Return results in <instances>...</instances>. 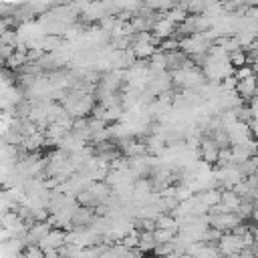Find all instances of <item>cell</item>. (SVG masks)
Returning a JSON list of instances; mask_svg holds the SVG:
<instances>
[{"label":"cell","instance_id":"cell-12","mask_svg":"<svg viewBox=\"0 0 258 258\" xmlns=\"http://www.w3.org/2000/svg\"><path fill=\"white\" fill-rule=\"evenodd\" d=\"M252 250H254V258H258V242L252 246Z\"/></svg>","mask_w":258,"mask_h":258},{"label":"cell","instance_id":"cell-8","mask_svg":"<svg viewBox=\"0 0 258 258\" xmlns=\"http://www.w3.org/2000/svg\"><path fill=\"white\" fill-rule=\"evenodd\" d=\"M139 232H141V230H139ZM155 246H157V242H155L153 232H141V238H139V246H137V248H139L143 254H147V252H153Z\"/></svg>","mask_w":258,"mask_h":258},{"label":"cell","instance_id":"cell-9","mask_svg":"<svg viewBox=\"0 0 258 258\" xmlns=\"http://www.w3.org/2000/svg\"><path fill=\"white\" fill-rule=\"evenodd\" d=\"M248 62H250V58H248L246 48H238V50L230 52V64H232L234 69H240V67L248 64Z\"/></svg>","mask_w":258,"mask_h":258},{"label":"cell","instance_id":"cell-2","mask_svg":"<svg viewBox=\"0 0 258 258\" xmlns=\"http://www.w3.org/2000/svg\"><path fill=\"white\" fill-rule=\"evenodd\" d=\"M210 226L222 230V232H232L236 226L242 224V218L236 212H228V214H218V216H208Z\"/></svg>","mask_w":258,"mask_h":258},{"label":"cell","instance_id":"cell-5","mask_svg":"<svg viewBox=\"0 0 258 258\" xmlns=\"http://www.w3.org/2000/svg\"><path fill=\"white\" fill-rule=\"evenodd\" d=\"M236 93L240 95V99H242V101H248V99H252V97L258 93V79H256V75H254V77H250V79L238 81Z\"/></svg>","mask_w":258,"mask_h":258},{"label":"cell","instance_id":"cell-6","mask_svg":"<svg viewBox=\"0 0 258 258\" xmlns=\"http://www.w3.org/2000/svg\"><path fill=\"white\" fill-rule=\"evenodd\" d=\"M198 200H200L204 206L212 208V206H216V204L222 202V189H218V187H210V189L198 191Z\"/></svg>","mask_w":258,"mask_h":258},{"label":"cell","instance_id":"cell-7","mask_svg":"<svg viewBox=\"0 0 258 258\" xmlns=\"http://www.w3.org/2000/svg\"><path fill=\"white\" fill-rule=\"evenodd\" d=\"M222 204L228 206L230 212H236L240 208V204H242V198L234 189H222Z\"/></svg>","mask_w":258,"mask_h":258},{"label":"cell","instance_id":"cell-3","mask_svg":"<svg viewBox=\"0 0 258 258\" xmlns=\"http://www.w3.org/2000/svg\"><path fill=\"white\" fill-rule=\"evenodd\" d=\"M64 244H67V230H62V228H52L50 234H48L46 238H42L38 246L46 252V250H60Z\"/></svg>","mask_w":258,"mask_h":258},{"label":"cell","instance_id":"cell-1","mask_svg":"<svg viewBox=\"0 0 258 258\" xmlns=\"http://www.w3.org/2000/svg\"><path fill=\"white\" fill-rule=\"evenodd\" d=\"M218 248L222 252L224 258L228 256H238L242 250H244V242H242V236H236L234 232H226L222 236V240L218 242Z\"/></svg>","mask_w":258,"mask_h":258},{"label":"cell","instance_id":"cell-10","mask_svg":"<svg viewBox=\"0 0 258 258\" xmlns=\"http://www.w3.org/2000/svg\"><path fill=\"white\" fill-rule=\"evenodd\" d=\"M153 236H155V242H157V244H165V242H171V240L177 236V232H173V230H163V228H157V230L153 232Z\"/></svg>","mask_w":258,"mask_h":258},{"label":"cell","instance_id":"cell-11","mask_svg":"<svg viewBox=\"0 0 258 258\" xmlns=\"http://www.w3.org/2000/svg\"><path fill=\"white\" fill-rule=\"evenodd\" d=\"M254 75H256V73H254L252 64H244V67H240V69H234V77H236L238 81L250 79V77H254Z\"/></svg>","mask_w":258,"mask_h":258},{"label":"cell","instance_id":"cell-4","mask_svg":"<svg viewBox=\"0 0 258 258\" xmlns=\"http://www.w3.org/2000/svg\"><path fill=\"white\" fill-rule=\"evenodd\" d=\"M220 145L212 139V137H202V145H200V157L206 163H218L220 159Z\"/></svg>","mask_w":258,"mask_h":258}]
</instances>
